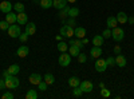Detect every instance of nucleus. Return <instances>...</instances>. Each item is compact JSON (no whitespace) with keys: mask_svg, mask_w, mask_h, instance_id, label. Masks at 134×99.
Masks as SVG:
<instances>
[{"mask_svg":"<svg viewBox=\"0 0 134 99\" xmlns=\"http://www.w3.org/2000/svg\"><path fill=\"white\" fill-rule=\"evenodd\" d=\"M4 80H5V89H8V90H14L16 87H19V84H20L16 75H11L8 78H5Z\"/></svg>","mask_w":134,"mask_h":99,"instance_id":"1","label":"nucleus"},{"mask_svg":"<svg viewBox=\"0 0 134 99\" xmlns=\"http://www.w3.org/2000/svg\"><path fill=\"white\" fill-rule=\"evenodd\" d=\"M111 38H113L115 42H121V40H124L125 38V31L119 28V27H115L111 30Z\"/></svg>","mask_w":134,"mask_h":99,"instance_id":"2","label":"nucleus"},{"mask_svg":"<svg viewBox=\"0 0 134 99\" xmlns=\"http://www.w3.org/2000/svg\"><path fill=\"white\" fill-rule=\"evenodd\" d=\"M71 55L67 54V52H62V55L58 58V63L62 66V67H67L70 63H71Z\"/></svg>","mask_w":134,"mask_h":99,"instance_id":"3","label":"nucleus"},{"mask_svg":"<svg viewBox=\"0 0 134 99\" xmlns=\"http://www.w3.org/2000/svg\"><path fill=\"white\" fill-rule=\"evenodd\" d=\"M7 32H8V36H11V38H19L20 36V34H21V31H20V26H16V24H11L9 26V28L7 30Z\"/></svg>","mask_w":134,"mask_h":99,"instance_id":"4","label":"nucleus"},{"mask_svg":"<svg viewBox=\"0 0 134 99\" xmlns=\"http://www.w3.org/2000/svg\"><path fill=\"white\" fill-rule=\"evenodd\" d=\"M60 35L63 36V38H69V39H71L72 36H74V28L72 27H70V26H67V24H64L62 28H60Z\"/></svg>","mask_w":134,"mask_h":99,"instance_id":"5","label":"nucleus"},{"mask_svg":"<svg viewBox=\"0 0 134 99\" xmlns=\"http://www.w3.org/2000/svg\"><path fill=\"white\" fill-rule=\"evenodd\" d=\"M95 70L98 72H105L107 70V64H106V59H95Z\"/></svg>","mask_w":134,"mask_h":99,"instance_id":"6","label":"nucleus"},{"mask_svg":"<svg viewBox=\"0 0 134 99\" xmlns=\"http://www.w3.org/2000/svg\"><path fill=\"white\" fill-rule=\"evenodd\" d=\"M16 23L19 24V26H26L27 23H28V16H27V14L24 12H18L16 14Z\"/></svg>","mask_w":134,"mask_h":99,"instance_id":"7","label":"nucleus"},{"mask_svg":"<svg viewBox=\"0 0 134 99\" xmlns=\"http://www.w3.org/2000/svg\"><path fill=\"white\" fill-rule=\"evenodd\" d=\"M79 89L83 91V92H91L93 89H94V84L90 82V80H83L79 83Z\"/></svg>","mask_w":134,"mask_h":99,"instance_id":"8","label":"nucleus"},{"mask_svg":"<svg viewBox=\"0 0 134 99\" xmlns=\"http://www.w3.org/2000/svg\"><path fill=\"white\" fill-rule=\"evenodd\" d=\"M24 32L28 35V36H31V35H35V32H36V24L35 23H28L24 26Z\"/></svg>","mask_w":134,"mask_h":99,"instance_id":"9","label":"nucleus"},{"mask_svg":"<svg viewBox=\"0 0 134 99\" xmlns=\"http://www.w3.org/2000/svg\"><path fill=\"white\" fill-rule=\"evenodd\" d=\"M28 80H30V83L31 84H34V86H38L42 80H43V78H42V75L40 74H31L30 75V78H28Z\"/></svg>","mask_w":134,"mask_h":99,"instance_id":"10","label":"nucleus"},{"mask_svg":"<svg viewBox=\"0 0 134 99\" xmlns=\"http://www.w3.org/2000/svg\"><path fill=\"white\" fill-rule=\"evenodd\" d=\"M12 3H9V2H7V0H4V2H2L0 3V11L2 12H4V14H8V12H11L12 11Z\"/></svg>","mask_w":134,"mask_h":99,"instance_id":"11","label":"nucleus"},{"mask_svg":"<svg viewBox=\"0 0 134 99\" xmlns=\"http://www.w3.org/2000/svg\"><path fill=\"white\" fill-rule=\"evenodd\" d=\"M28 54H30V48H28L27 46H21V47H19L18 51H16V55H18L19 58H27Z\"/></svg>","mask_w":134,"mask_h":99,"instance_id":"12","label":"nucleus"},{"mask_svg":"<svg viewBox=\"0 0 134 99\" xmlns=\"http://www.w3.org/2000/svg\"><path fill=\"white\" fill-rule=\"evenodd\" d=\"M100 55H102V48L98 47V46H94L91 50H90V56L93 59H98L100 58Z\"/></svg>","mask_w":134,"mask_h":99,"instance_id":"13","label":"nucleus"},{"mask_svg":"<svg viewBox=\"0 0 134 99\" xmlns=\"http://www.w3.org/2000/svg\"><path fill=\"white\" fill-rule=\"evenodd\" d=\"M74 36H76L78 39H83L86 36V30L83 27H75L74 28Z\"/></svg>","mask_w":134,"mask_h":99,"instance_id":"14","label":"nucleus"},{"mask_svg":"<svg viewBox=\"0 0 134 99\" xmlns=\"http://www.w3.org/2000/svg\"><path fill=\"white\" fill-rule=\"evenodd\" d=\"M115 66H118V67H125L126 66V58L122 54H118L115 56Z\"/></svg>","mask_w":134,"mask_h":99,"instance_id":"15","label":"nucleus"},{"mask_svg":"<svg viewBox=\"0 0 134 99\" xmlns=\"http://www.w3.org/2000/svg\"><path fill=\"white\" fill-rule=\"evenodd\" d=\"M52 7L60 11L62 8L67 7V0H52Z\"/></svg>","mask_w":134,"mask_h":99,"instance_id":"16","label":"nucleus"},{"mask_svg":"<svg viewBox=\"0 0 134 99\" xmlns=\"http://www.w3.org/2000/svg\"><path fill=\"white\" fill-rule=\"evenodd\" d=\"M117 21L118 23H121V24H125V23H127V19H129V16L124 12V11H121V12H118L117 14Z\"/></svg>","mask_w":134,"mask_h":99,"instance_id":"17","label":"nucleus"},{"mask_svg":"<svg viewBox=\"0 0 134 99\" xmlns=\"http://www.w3.org/2000/svg\"><path fill=\"white\" fill-rule=\"evenodd\" d=\"M103 42H105V38H103L102 35H95V36L93 38V44H94V46H98V47H102V44H103Z\"/></svg>","mask_w":134,"mask_h":99,"instance_id":"18","label":"nucleus"},{"mask_svg":"<svg viewBox=\"0 0 134 99\" xmlns=\"http://www.w3.org/2000/svg\"><path fill=\"white\" fill-rule=\"evenodd\" d=\"M69 54L71 55L72 58H78V55L81 54V48L76 46H70L69 47Z\"/></svg>","mask_w":134,"mask_h":99,"instance_id":"19","label":"nucleus"},{"mask_svg":"<svg viewBox=\"0 0 134 99\" xmlns=\"http://www.w3.org/2000/svg\"><path fill=\"white\" fill-rule=\"evenodd\" d=\"M106 23H107V27H109V28H111V30H113V28H115V27L118 26L117 18H114V16H109Z\"/></svg>","mask_w":134,"mask_h":99,"instance_id":"20","label":"nucleus"},{"mask_svg":"<svg viewBox=\"0 0 134 99\" xmlns=\"http://www.w3.org/2000/svg\"><path fill=\"white\" fill-rule=\"evenodd\" d=\"M67 83H69L70 87H72V89H74V87H78V86H79L81 80H79V78H78V76H71V78H69Z\"/></svg>","mask_w":134,"mask_h":99,"instance_id":"21","label":"nucleus"},{"mask_svg":"<svg viewBox=\"0 0 134 99\" xmlns=\"http://www.w3.org/2000/svg\"><path fill=\"white\" fill-rule=\"evenodd\" d=\"M7 70H8V72L11 75H18L19 71H20V67H19V64H11Z\"/></svg>","mask_w":134,"mask_h":99,"instance_id":"22","label":"nucleus"},{"mask_svg":"<svg viewBox=\"0 0 134 99\" xmlns=\"http://www.w3.org/2000/svg\"><path fill=\"white\" fill-rule=\"evenodd\" d=\"M5 20L8 21L9 24H15V23H16V15H15L14 12H8V14L5 15Z\"/></svg>","mask_w":134,"mask_h":99,"instance_id":"23","label":"nucleus"},{"mask_svg":"<svg viewBox=\"0 0 134 99\" xmlns=\"http://www.w3.org/2000/svg\"><path fill=\"white\" fill-rule=\"evenodd\" d=\"M43 80L46 82L48 86H51V84H54V82H55V76H54L52 74H46V75H44V78H43Z\"/></svg>","mask_w":134,"mask_h":99,"instance_id":"24","label":"nucleus"},{"mask_svg":"<svg viewBox=\"0 0 134 99\" xmlns=\"http://www.w3.org/2000/svg\"><path fill=\"white\" fill-rule=\"evenodd\" d=\"M70 46H76V47H79V48H82L85 44H83V42H82V39H71L70 40V43H69Z\"/></svg>","mask_w":134,"mask_h":99,"instance_id":"25","label":"nucleus"},{"mask_svg":"<svg viewBox=\"0 0 134 99\" xmlns=\"http://www.w3.org/2000/svg\"><path fill=\"white\" fill-rule=\"evenodd\" d=\"M40 7L43 9H48L52 7V0H40Z\"/></svg>","mask_w":134,"mask_h":99,"instance_id":"26","label":"nucleus"},{"mask_svg":"<svg viewBox=\"0 0 134 99\" xmlns=\"http://www.w3.org/2000/svg\"><path fill=\"white\" fill-rule=\"evenodd\" d=\"M57 47H58V50H59L60 52H67V51H69V46H67V43H66V42H62V40L58 43Z\"/></svg>","mask_w":134,"mask_h":99,"instance_id":"27","label":"nucleus"},{"mask_svg":"<svg viewBox=\"0 0 134 99\" xmlns=\"http://www.w3.org/2000/svg\"><path fill=\"white\" fill-rule=\"evenodd\" d=\"M69 11H70V8L69 7H64V8H62L60 9V12H59V18L63 20V19H66L67 16H69Z\"/></svg>","mask_w":134,"mask_h":99,"instance_id":"28","label":"nucleus"},{"mask_svg":"<svg viewBox=\"0 0 134 99\" xmlns=\"http://www.w3.org/2000/svg\"><path fill=\"white\" fill-rule=\"evenodd\" d=\"M38 98V92L35 90H28L26 94V99H36Z\"/></svg>","mask_w":134,"mask_h":99,"instance_id":"29","label":"nucleus"},{"mask_svg":"<svg viewBox=\"0 0 134 99\" xmlns=\"http://www.w3.org/2000/svg\"><path fill=\"white\" fill-rule=\"evenodd\" d=\"M14 9L16 11V12H23L24 11V4L23 3H15L14 4Z\"/></svg>","mask_w":134,"mask_h":99,"instance_id":"30","label":"nucleus"},{"mask_svg":"<svg viewBox=\"0 0 134 99\" xmlns=\"http://www.w3.org/2000/svg\"><path fill=\"white\" fill-rule=\"evenodd\" d=\"M78 15H79V9L78 8H70V11H69V16L70 18H76Z\"/></svg>","mask_w":134,"mask_h":99,"instance_id":"31","label":"nucleus"},{"mask_svg":"<svg viewBox=\"0 0 134 99\" xmlns=\"http://www.w3.org/2000/svg\"><path fill=\"white\" fill-rule=\"evenodd\" d=\"M9 23H8V21L7 20H2V21H0V30H2V31H7L8 28H9Z\"/></svg>","mask_w":134,"mask_h":99,"instance_id":"32","label":"nucleus"},{"mask_svg":"<svg viewBox=\"0 0 134 99\" xmlns=\"http://www.w3.org/2000/svg\"><path fill=\"white\" fill-rule=\"evenodd\" d=\"M82 94H83V91L79 89V86H78V87H74V90H72V95H74V96L81 98V96H82Z\"/></svg>","mask_w":134,"mask_h":99,"instance_id":"33","label":"nucleus"},{"mask_svg":"<svg viewBox=\"0 0 134 99\" xmlns=\"http://www.w3.org/2000/svg\"><path fill=\"white\" fill-rule=\"evenodd\" d=\"M102 36L105 39H110L111 38V28H106L103 32H102Z\"/></svg>","mask_w":134,"mask_h":99,"instance_id":"34","label":"nucleus"},{"mask_svg":"<svg viewBox=\"0 0 134 99\" xmlns=\"http://www.w3.org/2000/svg\"><path fill=\"white\" fill-rule=\"evenodd\" d=\"M2 99H14V94L11 91H5V92H3Z\"/></svg>","mask_w":134,"mask_h":99,"instance_id":"35","label":"nucleus"},{"mask_svg":"<svg viewBox=\"0 0 134 99\" xmlns=\"http://www.w3.org/2000/svg\"><path fill=\"white\" fill-rule=\"evenodd\" d=\"M47 86H48V84H47L46 82H44V80H42V82L38 84V89H39L40 91H46V90H47Z\"/></svg>","mask_w":134,"mask_h":99,"instance_id":"36","label":"nucleus"},{"mask_svg":"<svg viewBox=\"0 0 134 99\" xmlns=\"http://www.w3.org/2000/svg\"><path fill=\"white\" fill-rule=\"evenodd\" d=\"M66 24L74 28V27L76 26V21H75V18H70V19H67V23H66Z\"/></svg>","mask_w":134,"mask_h":99,"instance_id":"37","label":"nucleus"},{"mask_svg":"<svg viewBox=\"0 0 134 99\" xmlns=\"http://www.w3.org/2000/svg\"><path fill=\"white\" fill-rule=\"evenodd\" d=\"M100 95H102L103 98H109L110 96V90H107L106 87H103V89L100 90Z\"/></svg>","mask_w":134,"mask_h":99,"instance_id":"38","label":"nucleus"},{"mask_svg":"<svg viewBox=\"0 0 134 99\" xmlns=\"http://www.w3.org/2000/svg\"><path fill=\"white\" fill-rule=\"evenodd\" d=\"M106 64H107V67H109V66H110V67H111V66H115V58H107L106 59Z\"/></svg>","mask_w":134,"mask_h":99,"instance_id":"39","label":"nucleus"},{"mask_svg":"<svg viewBox=\"0 0 134 99\" xmlns=\"http://www.w3.org/2000/svg\"><path fill=\"white\" fill-rule=\"evenodd\" d=\"M86 60H87V56L85 54H79V55H78V62H79V63H86Z\"/></svg>","mask_w":134,"mask_h":99,"instance_id":"40","label":"nucleus"},{"mask_svg":"<svg viewBox=\"0 0 134 99\" xmlns=\"http://www.w3.org/2000/svg\"><path fill=\"white\" fill-rule=\"evenodd\" d=\"M19 40H20L21 43H26V42L28 40V35L26 34V32H24V34H20V36H19Z\"/></svg>","mask_w":134,"mask_h":99,"instance_id":"41","label":"nucleus"},{"mask_svg":"<svg viewBox=\"0 0 134 99\" xmlns=\"http://www.w3.org/2000/svg\"><path fill=\"white\" fill-rule=\"evenodd\" d=\"M4 89H5V80L3 78V79H0V90H4Z\"/></svg>","mask_w":134,"mask_h":99,"instance_id":"42","label":"nucleus"},{"mask_svg":"<svg viewBox=\"0 0 134 99\" xmlns=\"http://www.w3.org/2000/svg\"><path fill=\"white\" fill-rule=\"evenodd\" d=\"M114 52L118 55V54H121V46H114Z\"/></svg>","mask_w":134,"mask_h":99,"instance_id":"43","label":"nucleus"},{"mask_svg":"<svg viewBox=\"0 0 134 99\" xmlns=\"http://www.w3.org/2000/svg\"><path fill=\"white\" fill-rule=\"evenodd\" d=\"M8 76H11V74L8 72V70H4V71H3V78L5 79V78H8Z\"/></svg>","mask_w":134,"mask_h":99,"instance_id":"44","label":"nucleus"},{"mask_svg":"<svg viewBox=\"0 0 134 99\" xmlns=\"http://www.w3.org/2000/svg\"><path fill=\"white\" fill-rule=\"evenodd\" d=\"M127 21H129L130 24H134V16H130V18L127 19Z\"/></svg>","mask_w":134,"mask_h":99,"instance_id":"45","label":"nucleus"},{"mask_svg":"<svg viewBox=\"0 0 134 99\" xmlns=\"http://www.w3.org/2000/svg\"><path fill=\"white\" fill-rule=\"evenodd\" d=\"M55 39H57V40H59V42H60V40L63 39V36H62V35H58V36H55Z\"/></svg>","mask_w":134,"mask_h":99,"instance_id":"46","label":"nucleus"},{"mask_svg":"<svg viewBox=\"0 0 134 99\" xmlns=\"http://www.w3.org/2000/svg\"><path fill=\"white\" fill-rule=\"evenodd\" d=\"M82 42H83V44H87V43H88V39L83 38V39H82Z\"/></svg>","mask_w":134,"mask_h":99,"instance_id":"47","label":"nucleus"},{"mask_svg":"<svg viewBox=\"0 0 134 99\" xmlns=\"http://www.w3.org/2000/svg\"><path fill=\"white\" fill-rule=\"evenodd\" d=\"M67 2H69V3H75L76 0H67Z\"/></svg>","mask_w":134,"mask_h":99,"instance_id":"48","label":"nucleus"}]
</instances>
